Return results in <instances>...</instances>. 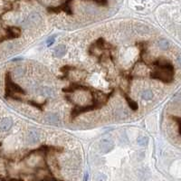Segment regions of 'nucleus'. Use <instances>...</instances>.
<instances>
[{
  "label": "nucleus",
  "instance_id": "obj_19",
  "mask_svg": "<svg viewBox=\"0 0 181 181\" xmlns=\"http://www.w3.org/2000/svg\"><path fill=\"white\" fill-rule=\"evenodd\" d=\"M173 120H176V122H178V132H179V134L181 135V118L180 117H173Z\"/></svg>",
  "mask_w": 181,
  "mask_h": 181
},
{
  "label": "nucleus",
  "instance_id": "obj_15",
  "mask_svg": "<svg viewBox=\"0 0 181 181\" xmlns=\"http://www.w3.org/2000/svg\"><path fill=\"white\" fill-rule=\"evenodd\" d=\"M137 142H138V144L140 146H146L148 144V142H149V139L147 137H145V136H140V137H139L137 139Z\"/></svg>",
  "mask_w": 181,
  "mask_h": 181
},
{
  "label": "nucleus",
  "instance_id": "obj_12",
  "mask_svg": "<svg viewBox=\"0 0 181 181\" xmlns=\"http://www.w3.org/2000/svg\"><path fill=\"white\" fill-rule=\"evenodd\" d=\"M141 98L145 101H149L153 98V93L150 90H145L144 92L141 93Z\"/></svg>",
  "mask_w": 181,
  "mask_h": 181
},
{
  "label": "nucleus",
  "instance_id": "obj_13",
  "mask_svg": "<svg viewBox=\"0 0 181 181\" xmlns=\"http://www.w3.org/2000/svg\"><path fill=\"white\" fill-rule=\"evenodd\" d=\"M25 73H26V71H25V69L23 67H17V68H16V69H15V71H14V73H15V76H16L17 78H21V77H23L25 75Z\"/></svg>",
  "mask_w": 181,
  "mask_h": 181
},
{
  "label": "nucleus",
  "instance_id": "obj_6",
  "mask_svg": "<svg viewBox=\"0 0 181 181\" xmlns=\"http://www.w3.org/2000/svg\"><path fill=\"white\" fill-rule=\"evenodd\" d=\"M36 92H37V93H38L39 95L46 96V97H53L55 94V90L50 88V87H47V86H42V87L37 88Z\"/></svg>",
  "mask_w": 181,
  "mask_h": 181
},
{
  "label": "nucleus",
  "instance_id": "obj_2",
  "mask_svg": "<svg viewBox=\"0 0 181 181\" xmlns=\"http://www.w3.org/2000/svg\"><path fill=\"white\" fill-rule=\"evenodd\" d=\"M6 93L7 96L12 97V94L14 93H20V94H26V92L24 89H22L18 84H15V82L11 80L10 73H7L6 76Z\"/></svg>",
  "mask_w": 181,
  "mask_h": 181
},
{
  "label": "nucleus",
  "instance_id": "obj_1",
  "mask_svg": "<svg viewBox=\"0 0 181 181\" xmlns=\"http://www.w3.org/2000/svg\"><path fill=\"white\" fill-rule=\"evenodd\" d=\"M156 69L150 73V78L169 84L174 80V67L165 58H158L153 63Z\"/></svg>",
  "mask_w": 181,
  "mask_h": 181
},
{
  "label": "nucleus",
  "instance_id": "obj_20",
  "mask_svg": "<svg viewBox=\"0 0 181 181\" xmlns=\"http://www.w3.org/2000/svg\"><path fill=\"white\" fill-rule=\"evenodd\" d=\"M178 64L181 65V56H179V57L178 58Z\"/></svg>",
  "mask_w": 181,
  "mask_h": 181
},
{
  "label": "nucleus",
  "instance_id": "obj_11",
  "mask_svg": "<svg viewBox=\"0 0 181 181\" xmlns=\"http://www.w3.org/2000/svg\"><path fill=\"white\" fill-rule=\"evenodd\" d=\"M122 95L124 96V98L126 99V101H127V103H128V105H129V107L131 109V110H133V111H137L138 109H139V105H138V103L136 102L135 101H133L131 98L130 97V96H128L125 93H123V92H122Z\"/></svg>",
  "mask_w": 181,
  "mask_h": 181
},
{
  "label": "nucleus",
  "instance_id": "obj_14",
  "mask_svg": "<svg viewBox=\"0 0 181 181\" xmlns=\"http://www.w3.org/2000/svg\"><path fill=\"white\" fill-rule=\"evenodd\" d=\"M158 47H160V49H162V50H167L169 47V43L168 40L161 39V40L158 41Z\"/></svg>",
  "mask_w": 181,
  "mask_h": 181
},
{
  "label": "nucleus",
  "instance_id": "obj_3",
  "mask_svg": "<svg viewBox=\"0 0 181 181\" xmlns=\"http://www.w3.org/2000/svg\"><path fill=\"white\" fill-rule=\"evenodd\" d=\"M41 20H42L41 15L38 12L33 11L27 16L26 19L24 22V26H35V25H38L41 22Z\"/></svg>",
  "mask_w": 181,
  "mask_h": 181
},
{
  "label": "nucleus",
  "instance_id": "obj_18",
  "mask_svg": "<svg viewBox=\"0 0 181 181\" xmlns=\"http://www.w3.org/2000/svg\"><path fill=\"white\" fill-rule=\"evenodd\" d=\"M55 35H52V36H50L49 38L47 39V41H46L47 46H51V45L55 43Z\"/></svg>",
  "mask_w": 181,
  "mask_h": 181
},
{
  "label": "nucleus",
  "instance_id": "obj_4",
  "mask_svg": "<svg viewBox=\"0 0 181 181\" xmlns=\"http://www.w3.org/2000/svg\"><path fill=\"white\" fill-rule=\"evenodd\" d=\"M99 147H100V150L102 153L107 154L111 151V150H112L113 148H114V143L110 140L103 139L100 141Z\"/></svg>",
  "mask_w": 181,
  "mask_h": 181
},
{
  "label": "nucleus",
  "instance_id": "obj_9",
  "mask_svg": "<svg viewBox=\"0 0 181 181\" xmlns=\"http://www.w3.org/2000/svg\"><path fill=\"white\" fill-rule=\"evenodd\" d=\"M7 32V38L8 39H13V38H17L19 37L21 35V30L17 27H9L6 29Z\"/></svg>",
  "mask_w": 181,
  "mask_h": 181
},
{
  "label": "nucleus",
  "instance_id": "obj_7",
  "mask_svg": "<svg viewBox=\"0 0 181 181\" xmlns=\"http://www.w3.org/2000/svg\"><path fill=\"white\" fill-rule=\"evenodd\" d=\"M44 120L48 124L52 125H58L60 123V117L57 113H48V114L45 116Z\"/></svg>",
  "mask_w": 181,
  "mask_h": 181
},
{
  "label": "nucleus",
  "instance_id": "obj_16",
  "mask_svg": "<svg viewBox=\"0 0 181 181\" xmlns=\"http://www.w3.org/2000/svg\"><path fill=\"white\" fill-rule=\"evenodd\" d=\"M115 114H116L118 117L122 118V117H125V116L128 114V113H127V111H125L124 108H122V107H119V108H117L116 111H115Z\"/></svg>",
  "mask_w": 181,
  "mask_h": 181
},
{
  "label": "nucleus",
  "instance_id": "obj_10",
  "mask_svg": "<svg viewBox=\"0 0 181 181\" xmlns=\"http://www.w3.org/2000/svg\"><path fill=\"white\" fill-rule=\"evenodd\" d=\"M66 47L64 44H60L55 49L54 51V56H55L56 58H62L66 54Z\"/></svg>",
  "mask_w": 181,
  "mask_h": 181
},
{
  "label": "nucleus",
  "instance_id": "obj_8",
  "mask_svg": "<svg viewBox=\"0 0 181 181\" xmlns=\"http://www.w3.org/2000/svg\"><path fill=\"white\" fill-rule=\"evenodd\" d=\"M13 126V120L10 118H4L0 120V131H8Z\"/></svg>",
  "mask_w": 181,
  "mask_h": 181
},
{
  "label": "nucleus",
  "instance_id": "obj_5",
  "mask_svg": "<svg viewBox=\"0 0 181 181\" xmlns=\"http://www.w3.org/2000/svg\"><path fill=\"white\" fill-rule=\"evenodd\" d=\"M39 140H40V134L38 131H36L35 130L29 131V132L27 134V137H26V140H27V143L29 145L37 144Z\"/></svg>",
  "mask_w": 181,
  "mask_h": 181
},
{
  "label": "nucleus",
  "instance_id": "obj_17",
  "mask_svg": "<svg viewBox=\"0 0 181 181\" xmlns=\"http://www.w3.org/2000/svg\"><path fill=\"white\" fill-rule=\"evenodd\" d=\"M28 103H29L30 105H32V106H35V107L38 108V109H40V110H43V106H44V105L45 103H46V102H44L43 104H39V103H37V102H34V101H29Z\"/></svg>",
  "mask_w": 181,
  "mask_h": 181
}]
</instances>
